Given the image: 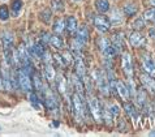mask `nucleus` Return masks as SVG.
<instances>
[{
	"mask_svg": "<svg viewBox=\"0 0 155 137\" xmlns=\"http://www.w3.org/2000/svg\"><path fill=\"white\" fill-rule=\"evenodd\" d=\"M72 107H73L74 116L78 120H82L85 118V99L78 93H74L72 95Z\"/></svg>",
	"mask_w": 155,
	"mask_h": 137,
	"instance_id": "1",
	"label": "nucleus"
},
{
	"mask_svg": "<svg viewBox=\"0 0 155 137\" xmlns=\"http://www.w3.org/2000/svg\"><path fill=\"white\" fill-rule=\"evenodd\" d=\"M93 80L97 82L99 90L103 95L108 97L110 95V86H108V81H107L106 75L103 73V71L101 69H95L93 72Z\"/></svg>",
	"mask_w": 155,
	"mask_h": 137,
	"instance_id": "2",
	"label": "nucleus"
},
{
	"mask_svg": "<svg viewBox=\"0 0 155 137\" xmlns=\"http://www.w3.org/2000/svg\"><path fill=\"white\" fill-rule=\"evenodd\" d=\"M98 46H99V50L102 51V54L104 55L106 58H114L116 54V50H115V47L112 46V43L110 42V39H107V38L104 37H99L98 38Z\"/></svg>",
	"mask_w": 155,
	"mask_h": 137,
	"instance_id": "3",
	"label": "nucleus"
},
{
	"mask_svg": "<svg viewBox=\"0 0 155 137\" xmlns=\"http://www.w3.org/2000/svg\"><path fill=\"white\" fill-rule=\"evenodd\" d=\"M17 82H18V86L22 89L24 92H28L30 93L31 92V81H30V77H29V73L28 72H25L22 68L21 69H18V72H17Z\"/></svg>",
	"mask_w": 155,
	"mask_h": 137,
	"instance_id": "4",
	"label": "nucleus"
},
{
	"mask_svg": "<svg viewBox=\"0 0 155 137\" xmlns=\"http://www.w3.org/2000/svg\"><path fill=\"white\" fill-rule=\"evenodd\" d=\"M87 102H89V107L91 111V115L95 122H101L102 120V109L99 106V102L91 93L89 92V97H87Z\"/></svg>",
	"mask_w": 155,
	"mask_h": 137,
	"instance_id": "5",
	"label": "nucleus"
},
{
	"mask_svg": "<svg viewBox=\"0 0 155 137\" xmlns=\"http://www.w3.org/2000/svg\"><path fill=\"white\" fill-rule=\"evenodd\" d=\"M0 75H2V84L3 86L7 89V90H11L12 88H13V85H12V73L9 71V65L3 62V67L2 69H0Z\"/></svg>",
	"mask_w": 155,
	"mask_h": 137,
	"instance_id": "6",
	"label": "nucleus"
},
{
	"mask_svg": "<svg viewBox=\"0 0 155 137\" xmlns=\"http://www.w3.org/2000/svg\"><path fill=\"white\" fill-rule=\"evenodd\" d=\"M2 45H3V50L4 51H12L13 50V45H15V38H13V33L9 30H5L2 33Z\"/></svg>",
	"mask_w": 155,
	"mask_h": 137,
	"instance_id": "7",
	"label": "nucleus"
},
{
	"mask_svg": "<svg viewBox=\"0 0 155 137\" xmlns=\"http://www.w3.org/2000/svg\"><path fill=\"white\" fill-rule=\"evenodd\" d=\"M73 58H74V65H76V73L78 75L81 79L85 80L86 79V67L84 63V59L81 56V52L78 54H73Z\"/></svg>",
	"mask_w": 155,
	"mask_h": 137,
	"instance_id": "8",
	"label": "nucleus"
},
{
	"mask_svg": "<svg viewBox=\"0 0 155 137\" xmlns=\"http://www.w3.org/2000/svg\"><path fill=\"white\" fill-rule=\"evenodd\" d=\"M94 25H95V28L101 33H106V32H108L111 24H110V21L107 20L104 16L98 15V16L94 17Z\"/></svg>",
	"mask_w": 155,
	"mask_h": 137,
	"instance_id": "9",
	"label": "nucleus"
},
{
	"mask_svg": "<svg viewBox=\"0 0 155 137\" xmlns=\"http://www.w3.org/2000/svg\"><path fill=\"white\" fill-rule=\"evenodd\" d=\"M76 39L80 42L81 45H86L89 41V29L86 25H81V26H77L76 30Z\"/></svg>",
	"mask_w": 155,
	"mask_h": 137,
	"instance_id": "10",
	"label": "nucleus"
},
{
	"mask_svg": "<svg viewBox=\"0 0 155 137\" xmlns=\"http://www.w3.org/2000/svg\"><path fill=\"white\" fill-rule=\"evenodd\" d=\"M123 69L129 79H132L133 77V64H132V58H130V54L129 52L123 54Z\"/></svg>",
	"mask_w": 155,
	"mask_h": 137,
	"instance_id": "11",
	"label": "nucleus"
},
{
	"mask_svg": "<svg viewBox=\"0 0 155 137\" xmlns=\"http://www.w3.org/2000/svg\"><path fill=\"white\" fill-rule=\"evenodd\" d=\"M142 67H143V69L147 75L150 76L155 75V62L149 55H143V58H142Z\"/></svg>",
	"mask_w": 155,
	"mask_h": 137,
	"instance_id": "12",
	"label": "nucleus"
},
{
	"mask_svg": "<svg viewBox=\"0 0 155 137\" xmlns=\"http://www.w3.org/2000/svg\"><path fill=\"white\" fill-rule=\"evenodd\" d=\"M129 43H130L133 47H142V46L146 45V38H143L142 34H140L136 30L129 35Z\"/></svg>",
	"mask_w": 155,
	"mask_h": 137,
	"instance_id": "13",
	"label": "nucleus"
},
{
	"mask_svg": "<svg viewBox=\"0 0 155 137\" xmlns=\"http://www.w3.org/2000/svg\"><path fill=\"white\" fill-rule=\"evenodd\" d=\"M45 103H46L47 109H50V110H55L58 107L56 98H55L52 92L48 90V89H46V90H45Z\"/></svg>",
	"mask_w": 155,
	"mask_h": 137,
	"instance_id": "14",
	"label": "nucleus"
},
{
	"mask_svg": "<svg viewBox=\"0 0 155 137\" xmlns=\"http://www.w3.org/2000/svg\"><path fill=\"white\" fill-rule=\"evenodd\" d=\"M124 110H125V112L133 119V122H134V123L138 122L140 114H138V111H137V109H136V106H134V105L127 102V103H124Z\"/></svg>",
	"mask_w": 155,
	"mask_h": 137,
	"instance_id": "15",
	"label": "nucleus"
},
{
	"mask_svg": "<svg viewBox=\"0 0 155 137\" xmlns=\"http://www.w3.org/2000/svg\"><path fill=\"white\" fill-rule=\"evenodd\" d=\"M72 82L74 85V89H76V93H78L80 95L84 97V93H85V88H84V80L81 79L78 75H72Z\"/></svg>",
	"mask_w": 155,
	"mask_h": 137,
	"instance_id": "16",
	"label": "nucleus"
},
{
	"mask_svg": "<svg viewBox=\"0 0 155 137\" xmlns=\"http://www.w3.org/2000/svg\"><path fill=\"white\" fill-rule=\"evenodd\" d=\"M112 41H114L112 46L115 47L116 52H120V51H121V48H123V46H124V35H123V33H121V32L115 33Z\"/></svg>",
	"mask_w": 155,
	"mask_h": 137,
	"instance_id": "17",
	"label": "nucleus"
},
{
	"mask_svg": "<svg viewBox=\"0 0 155 137\" xmlns=\"http://www.w3.org/2000/svg\"><path fill=\"white\" fill-rule=\"evenodd\" d=\"M141 81L150 92L155 93V79H153L150 75H141Z\"/></svg>",
	"mask_w": 155,
	"mask_h": 137,
	"instance_id": "18",
	"label": "nucleus"
},
{
	"mask_svg": "<svg viewBox=\"0 0 155 137\" xmlns=\"http://www.w3.org/2000/svg\"><path fill=\"white\" fill-rule=\"evenodd\" d=\"M117 93L119 95L123 98L124 101H128L130 98V93H129V88L127 86L123 81H117Z\"/></svg>",
	"mask_w": 155,
	"mask_h": 137,
	"instance_id": "19",
	"label": "nucleus"
},
{
	"mask_svg": "<svg viewBox=\"0 0 155 137\" xmlns=\"http://www.w3.org/2000/svg\"><path fill=\"white\" fill-rule=\"evenodd\" d=\"M77 26H78V24H77V18L74 16H69L65 21V29L68 30V33L69 34H73L76 33L77 30Z\"/></svg>",
	"mask_w": 155,
	"mask_h": 137,
	"instance_id": "20",
	"label": "nucleus"
},
{
	"mask_svg": "<svg viewBox=\"0 0 155 137\" xmlns=\"http://www.w3.org/2000/svg\"><path fill=\"white\" fill-rule=\"evenodd\" d=\"M52 30H54L55 34H58V35L63 34L64 30H65V20H63V18H56L55 20Z\"/></svg>",
	"mask_w": 155,
	"mask_h": 137,
	"instance_id": "21",
	"label": "nucleus"
},
{
	"mask_svg": "<svg viewBox=\"0 0 155 137\" xmlns=\"http://www.w3.org/2000/svg\"><path fill=\"white\" fill-rule=\"evenodd\" d=\"M45 77L50 82L56 79V72H55L52 64H45Z\"/></svg>",
	"mask_w": 155,
	"mask_h": 137,
	"instance_id": "22",
	"label": "nucleus"
},
{
	"mask_svg": "<svg viewBox=\"0 0 155 137\" xmlns=\"http://www.w3.org/2000/svg\"><path fill=\"white\" fill-rule=\"evenodd\" d=\"M34 88L37 89L39 94H45L46 88H45V85H43V82H42V77L39 76V73L34 75Z\"/></svg>",
	"mask_w": 155,
	"mask_h": 137,
	"instance_id": "23",
	"label": "nucleus"
},
{
	"mask_svg": "<svg viewBox=\"0 0 155 137\" xmlns=\"http://www.w3.org/2000/svg\"><path fill=\"white\" fill-rule=\"evenodd\" d=\"M95 7L101 13H106V12L110 11V2L108 0H97Z\"/></svg>",
	"mask_w": 155,
	"mask_h": 137,
	"instance_id": "24",
	"label": "nucleus"
},
{
	"mask_svg": "<svg viewBox=\"0 0 155 137\" xmlns=\"http://www.w3.org/2000/svg\"><path fill=\"white\" fill-rule=\"evenodd\" d=\"M137 103L140 107H146L147 106V97H146V92L143 89H140L137 93Z\"/></svg>",
	"mask_w": 155,
	"mask_h": 137,
	"instance_id": "25",
	"label": "nucleus"
},
{
	"mask_svg": "<svg viewBox=\"0 0 155 137\" xmlns=\"http://www.w3.org/2000/svg\"><path fill=\"white\" fill-rule=\"evenodd\" d=\"M110 20H111V24L112 25H119V24L123 22V15L120 13L119 9H114L112 12H111Z\"/></svg>",
	"mask_w": 155,
	"mask_h": 137,
	"instance_id": "26",
	"label": "nucleus"
},
{
	"mask_svg": "<svg viewBox=\"0 0 155 137\" xmlns=\"http://www.w3.org/2000/svg\"><path fill=\"white\" fill-rule=\"evenodd\" d=\"M50 45L54 46L55 48H59V50L64 48V41H63V38H60L59 35H51Z\"/></svg>",
	"mask_w": 155,
	"mask_h": 137,
	"instance_id": "27",
	"label": "nucleus"
},
{
	"mask_svg": "<svg viewBox=\"0 0 155 137\" xmlns=\"http://www.w3.org/2000/svg\"><path fill=\"white\" fill-rule=\"evenodd\" d=\"M55 80H56V86L59 89L60 94H65L67 93V82H65V80H64V77L58 76Z\"/></svg>",
	"mask_w": 155,
	"mask_h": 137,
	"instance_id": "28",
	"label": "nucleus"
},
{
	"mask_svg": "<svg viewBox=\"0 0 155 137\" xmlns=\"http://www.w3.org/2000/svg\"><path fill=\"white\" fill-rule=\"evenodd\" d=\"M22 0H12V13H13V16H18L21 9H22Z\"/></svg>",
	"mask_w": 155,
	"mask_h": 137,
	"instance_id": "29",
	"label": "nucleus"
},
{
	"mask_svg": "<svg viewBox=\"0 0 155 137\" xmlns=\"http://www.w3.org/2000/svg\"><path fill=\"white\" fill-rule=\"evenodd\" d=\"M143 20H146L147 22H153L155 24V8H150V9H146L143 13Z\"/></svg>",
	"mask_w": 155,
	"mask_h": 137,
	"instance_id": "30",
	"label": "nucleus"
},
{
	"mask_svg": "<svg viewBox=\"0 0 155 137\" xmlns=\"http://www.w3.org/2000/svg\"><path fill=\"white\" fill-rule=\"evenodd\" d=\"M29 101H30V103H31V106L35 110H41V102H39V98H38V95L35 93H30L29 94Z\"/></svg>",
	"mask_w": 155,
	"mask_h": 137,
	"instance_id": "31",
	"label": "nucleus"
},
{
	"mask_svg": "<svg viewBox=\"0 0 155 137\" xmlns=\"http://www.w3.org/2000/svg\"><path fill=\"white\" fill-rule=\"evenodd\" d=\"M124 13L127 16H134L137 13V5L136 4H132V3L125 4V5H124Z\"/></svg>",
	"mask_w": 155,
	"mask_h": 137,
	"instance_id": "32",
	"label": "nucleus"
},
{
	"mask_svg": "<svg viewBox=\"0 0 155 137\" xmlns=\"http://www.w3.org/2000/svg\"><path fill=\"white\" fill-rule=\"evenodd\" d=\"M102 116L103 119H104V122L108 124H112V114H111V111L110 109H107V107H103L102 109Z\"/></svg>",
	"mask_w": 155,
	"mask_h": 137,
	"instance_id": "33",
	"label": "nucleus"
},
{
	"mask_svg": "<svg viewBox=\"0 0 155 137\" xmlns=\"http://www.w3.org/2000/svg\"><path fill=\"white\" fill-rule=\"evenodd\" d=\"M51 8L55 12H61L64 9V0H51Z\"/></svg>",
	"mask_w": 155,
	"mask_h": 137,
	"instance_id": "34",
	"label": "nucleus"
},
{
	"mask_svg": "<svg viewBox=\"0 0 155 137\" xmlns=\"http://www.w3.org/2000/svg\"><path fill=\"white\" fill-rule=\"evenodd\" d=\"M132 26L134 30H141V29L145 28V20L143 18H137L136 21H133Z\"/></svg>",
	"mask_w": 155,
	"mask_h": 137,
	"instance_id": "35",
	"label": "nucleus"
},
{
	"mask_svg": "<svg viewBox=\"0 0 155 137\" xmlns=\"http://www.w3.org/2000/svg\"><path fill=\"white\" fill-rule=\"evenodd\" d=\"M8 18H9V11H8L5 5H2L0 7V20L7 21Z\"/></svg>",
	"mask_w": 155,
	"mask_h": 137,
	"instance_id": "36",
	"label": "nucleus"
},
{
	"mask_svg": "<svg viewBox=\"0 0 155 137\" xmlns=\"http://www.w3.org/2000/svg\"><path fill=\"white\" fill-rule=\"evenodd\" d=\"M41 59L45 64H52V62H54V56H51V54L48 52V51H45Z\"/></svg>",
	"mask_w": 155,
	"mask_h": 137,
	"instance_id": "37",
	"label": "nucleus"
},
{
	"mask_svg": "<svg viewBox=\"0 0 155 137\" xmlns=\"http://www.w3.org/2000/svg\"><path fill=\"white\" fill-rule=\"evenodd\" d=\"M51 17H52V15H51V11H50V9H45V11H43L42 13H41V18L45 21L46 24H48L50 21H51Z\"/></svg>",
	"mask_w": 155,
	"mask_h": 137,
	"instance_id": "38",
	"label": "nucleus"
},
{
	"mask_svg": "<svg viewBox=\"0 0 155 137\" xmlns=\"http://www.w3.org/2000/svg\"><path fill=\"white\" fill-rule=\"evenodd\" d=\"M61 58L64 60V64H71V63H73V60H74V58H73L69 52H65L64 55H61Z\"/></svg>",
	"mask_w": 155,
	"mask_h": 137,
	"instance_id": "39",
	"label": "nucleus"
},
{
	"mask_svg": "<svg viewBox=\"0 0 155 137\" xmlns=\"http://www.w3.org/2000/svg\"><path fill=\"white\" fill-rule=\"evenodd\" d=\"M110 111H111V114H112L114 116H117V115L120 114V109H119V106L116 103H111L110 105Z\"/></svg>",
	"mask_w": 155,
	"mask_h": 137,
	"instance_id": "40",
	"label": "nucleus"
},
{
	"mask_svg": "<svg viewBox=\"0 0 155 137\" xmlns=\"http://www.w3.org/2000/svg\"><path fill=\"white\" fill-rule=\"evenodd\" d=\"M50 38H51V35L48 33H46V32H43V33H41V39L43 41L42 43H50Z\"/></svg>",
	"mask_w": 155,
	"mask_h": 137,
	"instance_id": "41",
	"label": "nucleus"
},
{
	"mask_svg": "<svg viewBox=\"0 0 155 137\" xmlns=\"http://www.w3.org/2000/svg\"><path fill=\"white\" fill-rule=\"evenodd\" d=\"M149 34H150V37L154 38V39H155V28L150 29V30H149Z\"/></svg>",
	"mask_w": 155,
	"mask_h": 137,
	"instance_id": "42",
	"label": "nucleus"
},
{
	"mask_svg": "<svg viewBox=\"0 0 155 137\" xmlns=\"http://www.w3.org/2000/svg\"><path fill=\"white\" fill-rule=\"evenodd\" d=\"M150 4H151V5L155 8V0H150Z\"/></svg>",
	"mask_w": 155,
	"mask_h": 137,
	"instance_id": "43",
	"label": "nucleus"
},
{
	"mask_svg": "<svg viewBox=\"0 0 155 137\" xmlns=\"http://www.w3.org/2000/svg\"><path fill=\"white\" fill-rule=\"evenodd\" d=\"M150 136H155V131H153V132H150Z\"/></svg>",
	"mask_w": 155,
	"mask_h": 137,
	"instance_id": "44",
	"label": "nucleus"
},
{
	"mask_svg": "<svg viewBox=\"0 0 155 137\" xmlns=\"http://www.w3.org/2000/svg\"><path fill=\"white\" fill-rule=\"evenodd\" d=\"M74 2H80V0H74Z\"/></svg>",
	"mask_w": 155,
	"mask_h": 137,
	"instance_id": "45",
	"label": "nucleus"
},
{
	"mask_svg": "<svg viewBox=\"0 0 155 137\" xmlns=\"http://www.w3.org/2000/svg\"><path fill=\"white\" fill-rule=\"evenodd\" d=\"M0 129H2V127H0Z\"/></svg>",
	"mask_w": 155,
	"mask_h": 137,
	"instance_id": "46",
	"label": "nucleus"
}]
</instances>
